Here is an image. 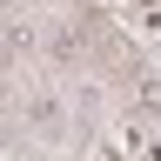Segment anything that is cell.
<instances>
[{
  "label": "cell",
  "instance_id": "6da1fadb",
  "mask_svg": "<svg viewBox=\"0 0 161 161\" xmlns=\"http://www.w3.org/2000/svg\"><path fill=\"white\" fill-rule=\"evenodd\" d=\"M67 121H74V108L54 80H34V94H20V128H34L40 141H67Z\"/></svg>",
  "mask_w": 161,
  "mask_h": 161
},
{
  "label": "cell",
  "instance_id": "7a4b0ae2",
  "mask_svg": "<svg viewBox=\"0 0 161 161\" xmlns=\"http://www.w3.org/2000/svg\"><path fill=\"white\" fill-rule=\"evenodd\" d=\"M40 60L60 74H80L87 67V27H74V20H47V34H40Z\"/></svg>",
  "mask_w": 161,
  "mask_h": 161
},
{
  "label": "cell",
  "instance_id": "3957f363",
  "mask_svg": "<svg viewBox=\"0 0 161 161\" xmlns=\"http://www.w3.org/2000/svg\"><path fill=\"white\" fill-rule=\"evenodd\" d=\"M40 34H47V27H34V20L27 14H7V60H14V67H20V60H27V54H40Z\"/></svg>",
  "mask_w": 161,
  "mask_h": 161
},
{
  "label": "cell",
  "instance_id": "277c9868",
  "mask_svg": "<svg viewBox=\"0 0 161 161\" xmlns=\"http://www.w3.org/2000/svg\"><path fill=\"white\" fill-rule=\"evenodd\" d=\"M128 108H134L141 121H161V74H148V67H141V74L128 80Z\"/></svg>",
  "mask_w": 161,
  "mask_h": 161
}]
</instances>
